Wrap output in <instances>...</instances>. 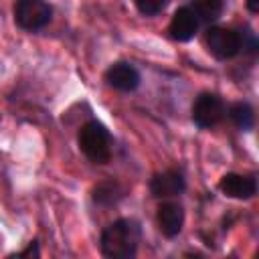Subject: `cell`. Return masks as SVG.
Returning a JSON list of instances; mask_svg holds the SVG:
<instances>
[{
	"instance_id": "obj_1",
	"label": "cell",
	"mask_w": 259,
	"mask_h": 259,
	"mask_svg": "<svg viewBox=\"0 0 259 259\" xmlns=\"http://www.w3.org/2000/svg\"><path fill=\"white\" fill-rule=\"evenodd\" d=\"M140 243V227L136 221L119 219L105 227L101 235V253L111 259H130Z\"/></svg>"
},
{
	"instance_id": "obj_2",
	"label": "cell",
	"mask_w": 259,
	"mask_h": 259,
	"mask_svg": "<svg viewBox=\"0 0 259 259\" xmlns=\"http://www.w3.org/2000/svg\"><path fill=\"white\" fill-rule=\"evenodd\" d=\"M79 148L95 164H105L111 158V136L99 121H87L79 130Z\"/></svg>"
},
{
	"instance_id": "obj_3",
	"label": "cell",
	"mask_w": 259,
	"mask_h": 259,
	"mask_svg": "<svg viewBox=\"0 0 259 259\" xmlns=\"http://www.w3.org/2000/svg\"><path fill=\"white\" fill-rule=\"evenodd\" d=\"M53 8L47 0H16L14 20L24 30H40L51 22Z\"/></svg>"
},
{
	"instance_id": "obj_4",
	"label": "cell",
	"mask_w": 259,
	"mask_h": 259,
	"mask_svg": "<svg viewBox=\"0 0 259 259\" xmlns=\"http://www.w3.org/2000/svg\"><path fill=\"white\" fill-rule=\"evenodd\" d=\"M206 47L221 61L233 59L241 51V34L235 32L233 28L214 26L206 32Z\"/></svg>"
},
{
	"instance_id": "obj_5",
	"label": "cell",
	"mask_w": 259,
	"mask_h": 259,
	"mask_svg": "<svg viewBox=\"0 0 259 259\" xmlns=\"http://www.w3.org/2000/svg\"><path fill=\"white\" fill-rule=\"evenodd\" d=\"M225 115V105L214 93H200L192 105V119L198 127L206 130L217 125Z\"/></svg>"
},
{
	"instance_id": "obj_6",
	"label": "cell",
	"mask_w": 259,
	"mask_h": 259,
	"mask_svg": "<svg viewBox=\"0 0 259 259\" xmlns=\"http://www.w3.org/2000/svg\"><path fill=\"white\" fill-rule=\"evenodd\" d=\"M105 81H107L109 87H113L117 91H123V93H130L140 85V73L134 65H130L125 61H119V63H113L107 69Z\"/></svg>"
},
{
	"instance_id": "obj_7",
	"label": "cell",
	"mask_w": 259,
	"mask_h": 259,
	"mask_svg": "<svg viewBox=\"0 0 259 259\" xmlns=\"http://www.w3.org/2000/svg\"><path fill=\"white\" fill-rule=\"evenodd\" d=\"M219 188L223 190V194L231 196V198H239V200H247L257 192V182L253 176L247 174H225L219 182Z\"/></svg>"
},
{
	"instance_id": "obj_8",
	"label": "cell",
	"mask_w": 259,
	"mask_h": 259,
	"mask_svg": "<svg viewBox=\"0 0 259 259\" xmlns=\"http://www.w3.org/2000/svg\"><path fill=\"white\" fill-rule=\"evenodd\" d=\"M198 22L200 20L192 12V8L190 6H182V8H178L174 12V16L170 20V36L174 40H178V42H186L196 34Z\"/></svg>"
},
{
	"instance_id": "obj_9",
	"label": "cell",
	"mask_w": 259,
	"mask_h": 259,
	"mask_svg": "<svg viewBox=\"0 0 259 259\" xmlns=\"http://www.w3.org/2000/svg\"><path fill=\"white\" fill-rule=\"evenodd\" d=\"M150 190L156 198H170L184 190V176L178 170H166L152 178Z\"/></svg>"
},
{
	"instance_id": "obj_10",
	"label": "cell",
	"mask_w": 259,
	"mask_h": 259,
	"mask_svg": "<svg viewBox=\"0 0 259 259\" xmlns=\"http://www.w3.org/2000/svg\"><path fill=\"white\" fill-rule=\"evenodd\" d=\"M184 223V210L178 202H162L158 206V227L166 237H176L182 231Z\"/></svg>"
},
{
	"instance_id": "obj_11",
	"label": "cell",
	"mask_w": 259,
	"mask_h": 259,
	"mask_svg": "<svg viewBox=\"0 0 259 259\" xmlns=\"http://www.w3.org/2000/svg\"><path fill=\"white\" fill-rule=\"evenodd\" d=\"M123 194H125V188H123L119 182H115V180H105V182H101V184L95 186V190H93V200L99 202V204H113V202H117Z\"/></svg>"
},
{
	"instance_id": "obj_12",
	"label": "cell",
	"mask_w": 259,
	"mask_h": 259,
	"mask_svg": "<svg viewBox=\"0 0 259 259\" xmlns=\"http://www.w3.org/2000/svg\"><path fill=\"white\" fill-rule=\"evenodd\" d=\"M192 12L196 14L198 20L210 22L217 20L223 12V0H192Z\"/></svg>"
},
{
	"instance_id": "obj_13",
	"label": "cell",
	"mask_w": 259,
	"mask_h": 259,
	"mask_svg": "<svg viewBox=\"0 0 259 259\" xmlns=\"http://www.w3.org/2000/svg\"><path fill=\"white\" fill-rule=\"evenodd\" d=\"M231 119L235 121V125L239 130H251L253 127V121H255V115H253V109L249 103H235L231 107Z\"/></svg>"
},
{
	"instance_id": "obj_14",
	"label": "cell",
	"mask_w": 259,
	"mask_h": 259,
	"mask_svg": "<svg viewBox=\"0 0 259 259\" xmlns=\"http://www.w3.org/2000/svg\"><path fill=\"white\" fill-rule=\"evenodd\" d=\"M134 2H136L138 10H140L142 14H146V16H154V14L162 12L170 0H134Z\"/></svg>"
},
{
	"instance_id": "obj_15",
	"label": "cell",
	"mask_w": 259,
	"mask_h": 259,
	"mask_svg": "<svg viewBox=\"0 0 259 259\" xmlns=\"http://www.w3.org/2000/svg\"><path fill=\"white\" fill-rule=\"evenodd\" d=\"M24 255H38V249H36V243H30V245H28V249L20 253V257H24Z\"/></svg>"
},
{
	"instance_id": "obj_16",
	"label": "cell",
	"mask_w": 259,
	"mask_h": 259,
	"mask_svg": "<svg viewBox=\"0 0 259 259\" xmlns=\"http://www.w3.org/2000/svg\"><path fill=\"white\" fill-rule=\"evenodd\" d=\"M247 8L255 14V12H259V0H247Z\"/></svg>"
}]
</instances>
